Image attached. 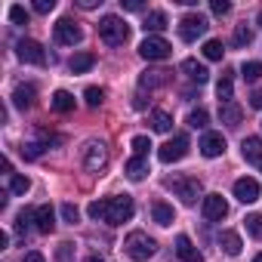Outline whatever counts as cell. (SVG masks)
<instances>
[{
  "instance_id": "obj_1",
  "label": "cell",
  "mask_w": 262,
  "mask_h": 262,
  "mask_svg": "<svg viewBox=\"0 0 262 262\" xmlns=\"http://www.w3.org/2000/svg\"><path fill=\"white\" fill-rule=\"evenodd\" d=\"M133 213H136L133 198H129V194H114V198H105V219H102V222H108V225H123V222L133 219Z\"/></svg>"
},
{
  "instance_id": "obj_2",
  "label": "cell",
  "mask_w": 262,
  "mask_h": 262,
  "mask_svg": "<svg viewBox=\"0 0 262 262\" xmlns=\"http://www.w3.org/2000/svg\"><path fill=\"white\" fill-rule=\"evenodd\" d=\"M99 37L108 47H123L129 40V25L120 16H102L99 19Z\"/></svg>"
},
{
  "instance_id": "obj_3",
  "label": "cell",
  "mask_w": 262,
  "mask_h": 262,
  "mask_svg": "<svg viewBox=\"0 0 262 262\" xmlns=\"http://www.w3.org/2000/svg\"><path fill=\"white\" fill-rule=\"evenodd\" d=\"M123 250H126V256L133 259V262H145V259L155 256L158 244H155V237H148L145 231H129L126 241H123Z\"/></svg>"
},
{
  "instance_id": "obj_4",
  "label": "cell",
  "mask_w": 262,
  "mask_h": 262,
  "mask_svg": "<svg viewBox=\"0 0 262 262\" xmlns=\"http://www.w3.org/2000/svg\"><path fill=\"white\" fill-rule=\"evenodd\" d=\"M188 145H191V142H188V136H185V133H179V136H173L167 145H161V148H158V161H161V164H176V161H182V158L188 155Z\"/></svg>"
},
{
  "instance_id": "obj_5",
  "label": "cell",
  "mask_w": 262,
  "mask_h": 262,
  "mask_svg": "<svg viewBox=\"0 0 262 262\" xmlns=\"http://www.w3.org/2000/svg\"><path fill=\"white\" fill-rule=\"evenodd\" d=\"M204 34H207V19H204L201 13L182 16V22H179V37H182L185 43H194V40L204 37Z\"/></svg>"
},
{
  "instance_id": "obj_6",
  "label": "cell",
  "mask_w": 262,
  "mask_h": 262,
  "mask_svg": "<svg viewBox=\"0 0 262 262\" xmlns=\"http://www.w3.org/2000/svg\"><path fill=\"white\" fill-rule=\"evenodd\" d=\"M53 34H56V43L59 47H74V43L83 40V31H80V25L74 19H59L56 28H53Z\"/></svg>"
},
{
  "instance_id": "obj_7",
  "label": "cell",
  "mask_w": 262,
  "mask_h": 262,
  "mask_svg": "<svg viewBox=\"0 0 262 262\" xmlns=\"http://www.w3.org/2000/svg\"><path fill=\"white\" fill-rule=\"evenodd\" d=\"M167 185L182 198V204H185V207H194V204H198V198H201V182H198V179L179 176V179H170Z\"/></svg>"
},
{
  "instance_id": "obj_8",
  "label": "cell",
  "mask_w": 262,
  "mask_h": 262,
  "mask_svg": "<svg viewBox=\"0 0 262 262\" xmlns=\"http://www.w3.org/2000/svg\"><path fill=\"white\" fill-rule=\"evenodd\" d=\"M170 53H173V47H170L164 37H145V40L139 43V56L148 59V62H164Z\"/></svg>"
},
{
  "instance_id": "obj_9",
  "label": "cell",
  "mask_w": 262,
  "mask_h": 262,
  "mask_svg": "<svg viewBox=\"0 0 262 262\" xmlns=\"http://www.w3.org/2000/svg\"><path fill=\"white\" fill-rule=\"evenodd\" d=\"M105 164H108V148L102 142H86V148H83V170L99 173Z\"/></svg>"
},
{
  "instance_id": "obj_10",
  "label": "cell",
  "mask_w": 262,
  "mask_h": 262,
  "mask_svg": "<svg viewBox=\"0 0 262 262\" xmlns=\"http://www.w3.org/2000/svg\"><path fill=\"white\" fill-rule=\"evenodd\" d=\"M16 56L22 59V62H28V65H47V53H43V47L37 43V40H19L16 43Z\"/></svg>"
},
{
  "instance_id": "obj_11",
  "label": "cell",
  "mask_w": 262,
  "mask_h": 262,
  "mask_svg": "<svg viewBox=\"0 0 262 262\" xmlns=\"http://www.w3.org/2000/svg\"><path fill=\"white\" fill-rule=\"evenodd\" d=\"M259 194H262V188H259V182H256L253 176H241V179L234 182V198H237L241 204H256Z\"/></svg>"
},
{
  "instance_id": "obj_12",
  "label": "cell",
  "mask_w": 262,
  "mask_h": 262,
  "mask_svg": "<svg viewBox=\"0 0 262 262\" xmlns=\"http://www.w3.org/2000/svg\"><path fill=\"white\" fill-rule=\"evenodd\" d=\"M201 210H204V219H210V222H222L228 216V204H225L222 194H207Z\"/></svg>"
},
{
  "instance_id": "obj_13",
  "label": "cell",
  "mask_w": 262,
  "mask_h": 262,
  "mask_svg": "<svg viewBox=\"0 0 262 262\" xmlns=\"http://www.w3.org/2000/svg\"><path fill=\"white\" fill-rule=\"evenodd\" d=\"M198 148H201L204 158H219V155H225V136H222V133H213V129H207Z\"/></svg>"
},
{
  "instance_id": "obj_14",
  "label": "cell",
  "mask_w": 262,
  "mask_h": 262,
  "mask_svg": "<svg viewBox=\"0 0 262 262\" xmlns=\"http://www.w3.org/2000/svg\"><path fill=\"white\" fill-rule=\"evenodd\" d=\"M241 155H244L247 164H253V167L262 170V139H259V136H247V139L241 142Z\"/></svg>"
},
{
  "instance_id": "obj_15",
  "label": "cell",
  "mask_w": 262,
  "mask_h": 262,
  "mask_svg": "<svg viewBox=\"0 0 262 262\" xmlns=\"http://www.w3.org/2000/svg\"><path fill=\"white\" fill-rule=\"evenodd\" d=\"M170 83V71H164V68H155V71H145L142 77H139V90H161V86H167Z\"/></svg>"
},
{
  "instance_id": "obj_16",
  "label": "cell",
  "mask_w": 262,
  "mask_h": 262,
  "mask_svg": "<svg viewBox=\"0 0 262 262\" xmlns=\"http://www.w3.org/2000/svg\"><path fill=\"white\" fill-rule=\"evenodd\" d=\"M34 228H37L40 234H50V231L56 228V213H53V207H50V204L34 207Z\"/></svg>"
},
{
  "instance_id": "obj_17",
  "label": "cell",
  "mask_w": 262,
  "mask_h": 262,
  "mask_svg": "<svg viewBox=\"0 0 262 262\" xmlns=\"http://www.w3.org/2000/svg\"><path fill=\"white\" fill-rule=\"evenodd\" d=\"M176 256H179L182 262H204L201 250L191 244V237H188V234H179V237H176Z\"/></svg>"
},
{
  "instance_id": "obj_18",
  "label": "cell",
  "mask_w": 262,
  "mask_h": 262,
  "mask_svg": "<svg viewBox=\"0 0 262 262\" xmlns=\"http://www.w3.org/2000/svg\"><path fill=\"white\" fill-rule=\"evenodd\" d=\"M34 99H37V90H34V83H19L16 90H13V105L16 108H31L34 105Z\"/></svg>"
},
{
  "instance_id": "obj_19",
  "label": "cell",
  "mask_w": 262,
  "mask_h": 262,
  "mask_svg": "<svg viewBox=\"0 0 262 262\" xmlns=\"http://www.w3.org/2000/svg\"><path fill=\"white\" fill-rule=\"evenodd\" d=\"M216 96H219L222 105L231 102V96H234V71H231V68L222 71V77H219V83H216Z\"/></svg>"
},
{
  "instance_id": "obj_20",
  "label": "cell",
  "mask_w": 262,
  "mask_h": 262,
  "mask_svg": "<svg viewBox=\"0 0 262 262\" xmlns=\"http://www.w3.org/2000/svg\"><path fill=\"white\" fill-rule=\"evenodd\" d=\"M182 71H185L188 80H194V83H207V80H210L207 65H201L198 59H185V62H182Z\"/></svg>"
},
{
  "instance_id": "obj_21",
  "label": "cell",
  "mask_w": 262,
  "mask_h": 262,
  "mask_svg": "<svg viewBox=\"0 0 262 262\" xmlns=\"http://www.w3.org/2000/svg\"><path fill=\"white\" fill-rule=\"evenodd\" d=\"M151 219H155L158 225H173L176 210H173L167 201H155V204H151Z\"/></svg>"
},
{
  "instance_id": "obj_22",
  "label": "cell",
  "mask_w": 262,
  "mask_h": 262,
  "mask_svg": "<svg viewBox=\"0 0 262 262\" xmlns=\"http://www.w3.org/2000/svg\"><path fill=\"white\" fill-rule=\"evenodd\" d=\"M126 179H133V182H139V179H145V173H148V161L145 158H139V155H133L126 161Z\"/></svg>"
},
{
  "instance_id": "obj_23",
  "label": "cell",
  "mask_w": 262,
  "mask_h": 262,
  "mask_svg": "<svg viewBox=\"0 0 262 262\" xmlns=\"http://www.w3.org/2000/svg\"><path fill=\"white\" fill-rule=\"evenodd\" d=\"M142 28H145V34H148V37H158V31H164V28H167V16H164L161 10H151V13L145 16Z\"/></svg>"
},
{
  "instance_id": "obj_24",
  "label": "cell",
  "mask_w": 262,
  "mask_h": 262,
  "mask_svg": "<svg viewBox=\"0 0 262 262\" xmlns=\"http://www.w3.org/2000/svg\"><path fill=\"white\" fill-rule=\"evenodd\" d=\"M96 65V56L93 53H77L71 62H68V68H71V74H86L90 68Z\"/></svg>"
},
{
  "instance_id": "obj_25",
  "label": "cell",
  "mask_w": 262,
  "mask_h": 262,
  "mask_svg": "<svg viewBox=\"0 0 262 262\" xmlns=\"http://www.w3.org/2000/svg\"><path fill=\"white\" fill-rule=\"evenodd\" d=\"M219 247H222L228 256H237L244 244H241V234H237V231H222V234H219Z\"/></svg>"
},
{
  "instance_id": "obj_26",
  "label": "cell",
  "mask_w": 262,
  "mask_h": 262,
  "mask_svg": "<svg viewBox=\"0 0 262 262\" xmlns=\"http://www.w3.org/2000/svg\"><path fill=\"white\" fill-rule=\"evenodd\" d=\"M53 108H56L59 114L74 111V96H71L68 90H56V93H53Z\"/></svg>"
},
{
  "instance_id": "obj_27",
  "label": "cell",
  "mask_w": 262,
  "mask_h": 262,
  "mask_svg": "<svg viewBox=\"0 0 262 262\" xmlns=\"http://www.w3.org/2000/svg\"><path fill=\"white\" fill-rule=\"evenodd\" d=\"M151 129H155V133H170V129H173V117L167 111L155 108L151 111Z\"/></svg>"
},
{
  "instance_id": "obj_28",
  "label": "cell",
  "mask_w": 262,
  "mask_h": 262,
  "mask_svg": "<svg viewBox=\"0 0 262 262\" xmlns=\"http://www.w3.org/2000/svg\"><path fill=\"white\" fill-rule=\"evenodd\" d=\"M219 117H222V123L237 126V123H241V108H237L234 102H225V105H219Z\"/></svg>"
},
{
  "instance_id": "obj_29",
  "label": "cell",
  "mask_w": 262,
  "mask_h": 262,
  "mask_svg": "<svg viewBox=\"0 0 262 262\" xmlns=\"http://www.w3.org/2000/svg\"><path fill=\"white\" fill-rule=\"evenodd\" d=\"M241 77H244L247 83H256V80L262 77V62H244V65H241Z\"/></svg>"
},
{
  "instance_id": "obj_30",
  "label": "cell",
  "mask_w": 262,
  "mask_h": 262,
  "mask_svg": "<svg viewBox=\"0 0 262 262\" xmlns=\"http://www.w3.org/2000/svg\"><path fill=\"white\" fill-rule=\"evenodd\" d=\"M28 188H31V179L28 176H19V173L10 176V191L13 194H28Z\"/></svg>"
},
{
  "instance_id": "obj_31",
  "label": "cell",
  "mask_w": 262,
  "mask_h": 262,
  "mask_svg": "<svg viewBox=\"0 0 262 262\" xmlns=\"http://www.w3.org/2000/svg\"><path fill=\"white\" fill-rule=\"evenodd\" d=\"M222 53H225L222 40H207V43H204V56H207L210 62H219V59H222Z\"/></svg>"
},
{
  "instance_id": "obj_32",
  "label": "cell",
  "mask_w": 262,
  "mask_h": 262,
  "mask_svg": "<svg viewBox=\"0 0 262 262\" xmlns=\"http://www.w3.org/2000/svg\"><path fill=\"white\" fill-rule=\"evenodd\" d=\"M207 120H210L207 108H194V111H188V126H194V129H204V126H207Z\"/></svg>"
},
{
  "instance_id": "obj_33",
  "label": "cell",
  "mask_w": 262,
  "mask_h": 262,
  "mask_svg": "<svg viewBox=\"0 0 262 262\" xmlns=\"http://www.w3.org/2000/svg\"><path fill=\"white\" fill-rule=\"evenodd\" d=\"M83 99H86V105H90V108H99V105L105 102V90H99V86H86Z\"/></svg>"
},
{
  "instance_id": "obj_34",
  "label": "cell",
  "mask_w": 262,
  "mask_h": 262,
  "mask_svg": "<svg viewBox=\"0 0 262 262\" xmlns=\"http://www.w3.org/2000/svg\"><path fill=\"white\" fill-rule=\"evenodd\" d=\"M244 222H247V231H250L253 237H259V241H262V213H250Z\"/></svg>"
},
{
  "instance_id": "obj_35",
  "label": "cell",
  "mask_w": 262,
  "mask_h": 262,
  "mask_svg": "<svg viewBox=\"0 0 262 262\" xmlns=\"http://www.w3.org/2000/svg\"><path fill=\"white\" fill-rule=\"evenodd\" d=\"M10 19H13V25H28V19H31V16H28V10H25V7L13 4V7H10Z\"/></svg>"
},
{
  "instance_id": "obj_36",
  "label": "cell",
  "mask_w": 262,
  "mask_h": 262,
  "mask_svg": "<svg viewBox=\"0 0 262 262\" xmlns=\"http://www.w3.org/2000/svg\"><path fill=\"white\" fill-rule=\"evenodd\" d=\"M250 40H253V31L247 25H237L234 28V47H250Z\"/></svg>"
},
{
  "instance_id": "obj_37",
  "label": "cell",
  "mask_w": 262,
  "mask_h": 262,
  "mask_svg": "<svg viewBox=\"0 0 262 262\" xmlns=\"http://www.w3.org/2000/svg\"><path fill=\"white\" fill-rule=\"evenodd\" d=\"M129 145H133V151H136L139 158H145V151L151 148V139H148V136H133V142H129Z\"/></svg>"
},
{
  "instance_id": "obj_38",
  "label": "cell",
  "mask_w": 262,
  "mask_h": 262,
  "mask_svg": "<svg viewBox=\"0 0 262 262\" xmlns=\"http://www.w3.org/2000/svg\"><path fill=\"white\" fill-rule=\"evenodd\" d=\"M62 219H65L68 225H74V222L80 219V210H77L74 204H62Z\"/></svg>"
},
{
  "instance_id": "obj_39",
  "label": "cell",
  "mask_w": 262,
  "mask_h": 262,
  "mask_svg": "<svg viewBox=\"0 0 262 262\" xmlns=\"http://www.w3.org/2000/svg\"><path fill=\"white\" fill-rule=\"evenodd\" d=\"M86 213H90V219H105V201H93L90 207H86Z\"/></svg>"
},
{
  "instance_id": "obj_40",
  "label": "cell",
  "mask_w": 262,
  "mask_h": 262,
  "mask_svg": "<svg viewBox=\"0 0 262 262\" xmlns=\"http://www.w3.org/2000/svg\"><path fill=\"white\" fill-rule=\"evenodd\" d=\"M28 222H34V210H22V213L16 216V228H19V231H25Z\"/></svg>"
},
{
  "instance_id": "obj_41",
  "label": "cell",
  "mask_w": 262,
  "mask_h": 262,
  "mask_svg": "<svg viewBox=\"0 0 262 262\" xmlns=\"http://www.w3.org/2000/svg\"><path fill=\"white\" fill-rule=\"evenodd\" d=\"M210 10H213V16H228L231 13V4H228V0H213Z\"/></svg>"
},
{
  "instance_id": "obj_42",
  "label": "cell",
  "mask_w": 262,
  "mask_h": 262,
  "mask_svg": "<svg viewBox=\"0 0 262 262\" xmlns=\"http://www.w3.org/2000/svg\"><path fill=\"white\" fill-rule=\"evenodd\" d=\"M53 10H56V0H34V13L47 16V13H53Z\"/></svg>"
},
{
  "instance_id": "obj_43",
  "label": "cell",
  "mask_w": 262,
  "mask_h": 262,
  "mask_svg": "<svg viewBox=\"0 0 262 262\" xmlns=\"http://www.w3.org/2000/svg\"><path fill=\"white\" fill-rule=\"evenodd\" d=\"M120 4H123V10H126V13H139V10H145L142 0H120Z\"/></svg>"
},
{
  "instance_id": "obj_44",
  "label": "cell",
  "mask_w": 262,
  "mask_h": 262,
  "mask_svg": "<svg viewBox=\"0 0 262 262\" xmlns=\"http://www.w3.org/2000/svg\"><path fill=\"white\" fill-rule=\"evenodd\" d=\"M71 253H74V247H71V244H59V262H68V259H71Z\"/></svg>"
},
{
  "instance_id": "obj_45",
  "label": "cell",
  "mask_w": 262,
  "mask_h": 262,
  "mask_svg": "<svg viewBox=\"0 0 262 262\" xmlns=\"http://www.w3.org/2000/svg\"><path fill=\"white\" fill-rule=\"evenodd\" d=\"M22 151H25V158H37V155L43 151V145H37V142H31V145H25Z\"/></svg>"
},
{
  "instance_id": "obj_46",
  "label": "cell",
  "mask_w": 262,
  "mask_h": 262,
  "mask_svg": "<svg viewBox=\"0 0 262 262\" xmlns=\"http://www.w3.org/2000/svg\"><path fill=\"white\" fill-rule=\"evenodd\" d=\"M22 262H47V259H43V253L31 250V253H25V259H22Z\"/></svg>"
},
{
  "instance_id": "obj_47",
  "label": "cell",
  "mask_w": 262,
  "mask_h": 262,
  "mask_svg": "<svg viewBox=\"0 0 262 262\" xmlns=\"http://www.w3.org/2000/svg\"><path fill=\"white\" fill-rule=\"evenodd\" d=\"M250 105H253V108H262V90H256V93L250 96Z\"/></svg>"
},
{
  "instance_id": "obj_48",
  "label": "cell",
  "mask_w": 262,
  "mask_h": 262,
  "mask_svg": "<svg viewBox=\"0 0 262 262\" xmlns=\"http://www.w3.org/2000/svg\"><path fill=\"white\" fill-rule=\"evenodd\" d=\"M77 4H80V7H83V10H93V7H96V4H99V0H77Z\"/></svg>"
},
{
  "instance_id": "obj_49",
  "label": "cell",
  "mask_w": 262,
  "mask_h": 262,
  "mask_svg": "<svg viewBox=\"0 0 262 262\" xmlns=\"http://www.w3.org/2000/svg\"><path fill=\"white\" fill-rule=\"evenodd\" d=\"M86 262H105V259H99V256H90V259H86Z\"/></svg>"
},
{
  "instance_id": "obj_50",
  "label": "cell",
  "mask_w": 262,
  "mask_h": 262,
  "mask_svg": "<svg viewBox=\"0 0 262 262\" xmlns=\"http://www.w3.org/2000/svg\"><path fill=\"white\" fill-rule=\"evenodd\" d=\"M256 22H259V28H262V10H259V19H256Z\"/></svg>"
},
{
  "instance_id": "obj_51",
  "label": "cell",
  "mask_w": 262,
  "mask_h": 262,
  "mask_svg": "<svg viewBox=\"0 0 262 262\" xmlns=\"http://www.w3.org/2000/svg\"><path fill=\"white\" fill-rule=\"evenodd\" d=\"M253 262H262V253H256V259H253Z\"/></svg>"
}]
</instances>
